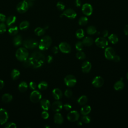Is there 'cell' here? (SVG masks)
I'll return each instance as SVG.
<instances>
[{
  "mask_svg": "<svg viewBox=\"0 0 128 128\" xmlns=\"http://www.w3.org/2000/svg\"><path fill=\"white\" fill-rule=\"evenodd\" d=\"M88 22V19L86 17H82L79 20V24L81 26H85Z\"/></svg>",
  "mask_w": 128,
  "mask_h": 128,
  "instance_id": "e575fe53",
  "label": "cell"
},
{
  "mask_svg": "<svg viewBox=\"0 0 128 128\" xmlns=\"http://www.w3.org/2000/svg\"><path fill=\"white\" fill-rule=\"evenodd\" d=\"M80 117V114L77 111H72L70 112L67 116L68 120L70 122L77 121Z\"/></svg>",
  "mask_w": 128,
  "mask_h": 128,
  "instance_id": "7c38bea8",
  "label": "cell"
},
{
  "mask_svg": "<svg viewBox=\"0 0 128 128\" xmlns=\"http://www.w3.org/2000/svg\"><path fill=\"white\" fill-rule=\"evenodd\" d=\"M83 44L82 43V42H78L76 44V45H75V47H76V50L78 51H82L83 50Z\"/></svg>",
  "mask_w": 128,
  "mask_h": 128,
  "instance_id": "ab89813d",
  "label": "cell"
},
{
  "mask_svg": "<svg viewBox=\"0 0 128 128\" xmlns=\"http://www.w3.org/2000/svg\"><path fill=\"white\" fill-rule=\"evenodd\" d=\"M53 57L52 56H48V57H47V62L48 63H51V62H52L53 61Z\"/></svg>",
  "mask_w": 128,
  "mask_h": 128,
  "instance_id": "db71d44e",
  "label": "cell"
},
{
  "mask_svg": "<svg viewBox=\"0 0 128 128\" xmlns=\"http://www.w3.org/2000/svg\"><path fill=\"white\" fill-rule=\"evenodd\" d=\"M76 57L79 60H84L86 56L84 52H83L82 51H80L77 53Z\"/></svg>",
  "mask_w": 128,
  "mask_h": 128,
  "instance_id": "74e56055",
  "label": "cell"
},
{
  "mask_svg": "<svg viewBox=\"0 0 128 128\" xmlns=\"http://www.w3.org/2000/svg\"><path fill=\"white\" fill-rule=\"evenodd\" d=\"M115 55L114 50L111 47H108L105 51V58L109 60H112Z\"/></svg>",
  "mask_w": 128,
  "mask_h": 128,
  "instance_id": "5bb4252c",
  "label": "cell"
},
{
  "mask_svg": "<svg viewBox=\"0 0 128 128\" xmlns=\"http://www.w3.org/2000/svg\"><path fill=\"white\" fill-rule=\"evenodd\" d=\"M83 45L87 47H90L93 44L94 40L91 37H86L82 41Z\"/></svg>",
  "mask_w": 128,
  "mask_h": 128,
  "instance_id": "44dd1931",
  "label": "cell"
},
{
  "mask_svg": "<svg viewBox=\"0 0 128 128\" xmlns=\"http://www.w3.org/2000/svg\"><path fill=\"white\" fill-rule=\"evenodd\" d=\"M92 68V65L89 61H85L83 63L82 65V71L85 73H89Z\"/></svg>",
  "mask_w": 128,
  "mask_h": 128,
  "instance_id": "e0dca14e",
  "label": "cell"
},
{
  "mask_svg": "<svg viewBox=\"0 0 128 128\" xmlns=\"http://www.w3.org/2000/svg\"><path fill=\"white\" fill-rule=\"evenodd\" d=\"M75 5L77 7H80L82 5V2L80 0H76L75 2Z\"/></svg>",
  "mask_w": 128,
  "mask_h": 128,
  "instance_id": "f907efd6",
  "label": "cell"
},
{
  "mask_svg": "<svg viewBox=\"0 0 128 128\" xmlns=\"http://www.w3.org/2000/svg\"><path fill=\"white\" fill-rule=\"evenodd\" d=\"M109 40L110 42L113 44H117L119 41V39L117 36L115 34H112L109 37Z\"/></svg>",
  "mask_w": 128,
  "mask_h": 128,
  "instance_id": "f1b7e54d",
  "label": "cell"
},
{
  "mask_svg": "<svg viewBox=\"0 0 128 128\" xmlns=\"http://www.w3.org/2000/svg\"><path fill=\"white\" fill-rule=\"evenodd\" d=\"M81 120L84 123L88 124L91 122V118L87 115H83V116L81 118Z\"/></svg>",
  "mask_w": 128,
  "mask_h": 128,
  "instance_id": "f35d334b",
  "label": "cell"
},
{
  "mask_svg": "<svg viewBox=\"0 0 128 128\" xmlns=\"http://www.w3.org/2000/svg\"><path fill=\"white\" fill-rule=\"evenodd\" d=\"M120 60H121V58H120V56H117V55H115V56L114 57V58H113L112 60L116 62H119L120 61Z\"/></svg>",
  "mask_w": 128,
  "mask_h": 128,
  "instance_id": "816d5d0a",
  "label": "cell"
},
{
  "mask_svg": "<svg viewBox=\"0 0 128 128\" xmlns=\"http://www.w3.org/2000/svg\"><path fill=\"white\" fill-rule=\"evenodd\" d=\"M5 127L6 128H17V126L14 123L10 122V123H7Z\"/></svg>",
  "mask_w": 128,
  "mask_h": 128,
  "instance_id": "ee69618b",
  "label": "cell"
},
{
  "mask_svg": "<svg viewBox=\"0 0 128 128\" xmlns=\"http://www.w3.org/2000/svg\"><path fill=\"white\" fill-rule=\"evenodd\" d=\"M38 87L40 90L43 91V90H45L47 89V88L48 87V85L46 82L43 81L39 84Z\"/></svg>",
  "mask_w": 128,
  "mask_h": 128,
  "instance_id": "d590c367",
  "label": "cell"
},
{
  "mask_svg": "<svg viewBox=\"0 0 128 128\" xmlns=\"http://www.w3.org/2000/svg\"><path fill=\"white\" fill-rule=\"evenodd\" d=\"M77 124H78V126H82V123L81 121H78Z\"/></svg>",
  "mask_w": 128,
  "mask_h": 128,
  "instance_id": "680465c9",
  "label": "cell"
},
{
  "mask_svg": "<svg viewBox=\"0 0 128 128\" xmlns=\"http://www.w3.org/2000/svg\"><path fill=\"white\" fill-rule=\"evenodd\" d=\"M54 121L57 124H62L64 122V118L62 115L59 113H56L54 116Z\"/></svg>",
  "mask_w": 128,
  "mask_h": 128,
  "instance_id": "ffe728a7",
  "label": "cell"
},
{
  "mask_svg": "<svg viewBox=\"0 0 128 128\" xmlns=\"http://www.w3.org/2000/svg\"><path fill=\"white\" fill-rule=\"evenodd\" d=\"M45 127H46V128H50L49 126H46Z\"/></svg>",
  "mask_w": 128,
  "mask_h": 128,
  "instance_id": "94428289",
  "label": "cell"
},
{
  "mask_svg": "<svg viewBox=\"0 0 128 128\" xmlns=\"http://www.w3.org/2000/svg\"><path fill=\"white\" fill-rule=\"evenodd\" d=\"M127 79H128V72L127 74Z\"/></svg>",
  "mask_w": 128,
  "mask_h": 128,
  "instance_id": "91938a15",
  "label": "cell"
},
{
  "mask_svg": "<svg viewBox=\"0 0 128 128\" xmlns=\"http://www.w3.org/2000/svg\"><path fill=\"white\" fill-rule=\"evenodd\" d=\"M41 98L42 94L39 91L37 90H34L33 92H32L30 96L31 101L34 103H37L39 102L41 100Z\"/></svg>",
  "mask_w": 128,
  "mask_h": 128,
  "instance_id": "8992f818",
  "label": "cell"
},
{
  "mask_svg": "<svg viewBox=\"0 0 128 128\" xmlns=\"http://www.w3.org/2000/svg\"><path fill=\"white\" fill-rule=\"evenodd\" d=\"M65 16L70 19H74L77 17L76 12L72 9H68L64 11L61 17Z\"/></svg>",
  "mask_w": 128,
  "mask_h": 128,
  "instance_id": "30bf717a",
  "label": "cell"
},
{
  "mask_svg": "<svg viewBox=\"0 0 128 128\" xmlns=\"http://www.w3.org/2000/svg\"><path fill=\"white\" fill-rule=\"evenodd\" d=\"M29 1H35V0H29Z\"/></svg>",
  "mask_w": 128,
  "mask_h": 128,
  "instance_id": "6125c7cd",
  "label": "cell"
},
{
  "mask_svg": "<svg viewBox=\"0 0 128 128\" xmlns=\"http://www.w3.org/2000/svg\"><path fill=\"white\" fill-rule=\"evenodd\" d=\"M22 43V38L21 36L18 35L16 36L13 40V44L15 46L18 47Z\"/></svg>",
  "mask_w": 128,
  "mask_h": 128,
  "instance_id": "cb8c5ba5",
  "label": "cell"
},
{
  "mask_svg": "<svg viewBox=\"0 0 128 128\" xmlns=\"http://www.w3.org/2000/svg\"><path fill=\"white\" fill-rule=\"evenodd\" d=\"M124 33L126 35L128 36V25H126L125 28H124Z\"/></svg>",
  "mask_w": 128,
  "mask_h": 128,
  "instance_id": "11a10c76",
  "label": "cell"
},
{
  "mask_svg": "<svg viewBox=\"0 0 128 128\" xmlns=\"http://www.w3.org/2000/svg\"><path fill=\"white\" fill-rule=\"evenodd\" d=\"M125 85L124 82L122 80H120L117 81L114 85V89L116 91H120L124 88Z\"/></svg>",
  "mask_w": 128,
  "mask_h": 128,
  "instance_id": "7402d4cb",
  "label": "cell"
},
{
  "mask_svg": "<svg viewBox=\"0 0 128 128\" xmlns=\"http://www.w3.org/2000/svg\"><path fill=\"white\" fill-rule=\"evenodd\" d=\"M19 90L21 92H25L28 89V84L26 82H22L20 83L18 87Z\"/></svg>",
  "mask_w": 128,
  "mask_h": 128,
  "instance_id": "484cf974",
  "label": "cell"
},
{
  "mask_svg": "<svg viewBox=\"0 0 128 128\" xmlns=\"http://www.w3.org/2000/svg\"><path fill=\"white\" fill-rule=\"evenodd\" d=\"M30 26V23L28 21H23L20 25V29L21 30H26L29 28Z\"/></svg>",
  "mask_w": 128,
  "mask_h": 128,
  "instance_id": "d6a6232c",
  "label": "cell"
},
{
  "mask_svg": "<svg viewBox=\"0 0 128 128\" xmlns=\"http://www.w3.org/2000/svg\"><path fill=\"white\" fill-rule=\"evenodd\" d=\"M17 18L15 16H11L9 17L6 20V23L8 27L11 26L16 21Z\"/></svg>",
  "mask_w": 128,
  "mask_h": 128,
  "instance_id": "603a6c76",
  "label": "cell"
},
{
  "mask_svg": "<svg viewBox=\"0 0 128 128\" xmlns=\"http://www.w3.org/2000/svg\"><path fill=\"white\" fill-rule=\"evenodd\" d=\"M52 52H53V53L55 54H57V53H58V52H59V49H58V48L57 47H56V46L53 47V48H52Z\"/></svg>",
  "mask_w": 128,
  "mask_h": 128,
  "instance_id": "f5cc1de1",
  "label": "cell"
},
{
  "mask_svg": "<svg viewBox=\"0 0 128 128\" xmlns=\"http://www.w3.org/2000/svg\"><path fill=\"white\" fill-rule=\"evenodd\" d=\"M87 102H88V98L86 96H85V95L81 96L78 100V102L80 105H84L87 103Z\"/></svg>",
  "mask_w": 128,
  "mask_h": 128,
  "instance_id": "4dcf8cb0",
  "label": "cell"
},
{
  "mask_svg": "<svg viewBox=\"0 0 128 128\" xmlns=\"http://www.w3.org/2000/svg\"><path fill=\"white\" fill-rule=\"evenodd\" d=\"M7 30V27L4 23H0V34H3L6 32Z\"/></svg>",
  "mask_w": 128,
  "mask_h": 128,
  "instance_id": "60d3db41",
  "label": "cell"
},
{
  "mask_svg": "<svg viewBox=\"0 0 128 128\" xmlns=\"http://www.w3.org/2000/svg\"><path fill=\"white\" fill-rule=\"evenodd\" d=\"M18 28L16 26H13L10 28L8 30L9 34L11 36H15L18 33Z\"/></svg>",
  "mask_w": 128,
  "mask_h": 128,
  "instance_id": "f546056e",
  "label": "cell"
},
{
  "mask_svg": "<svg viewBox=\"0 0 128 128\" xmlns=\"http://www.w3.org/2000/svg\"><path fill=\"white\" fill-rule=\"evenodd\" d=\"M57 8L60 11H63L65 8V6L62 2H59L57 4Z\"/></svg>",
  "mask_w": 128,
  "mask_h": 128,
  "instance_id": "b9f144b4",
  "label": "cell"
},
{
  "mask_svg": "<svg viewBox=\"0 0 128 128\" xmlns=\"http://www.w3.org/2000/svg\"><path fill=\"white\" fill-rule=\"evenodd\" d=\"M62 103L61 101H57L53 103L52 106V110L55 112H58L60 111L63 108Z\"/></svg>",
  "mask_w": 128,
  "mask_h": 128,
  "instance_id": "2e32d148",
  "label": "cell"
},
{
  "mask_svg": "<svg viewBox=\"0 0 128 128\" xmlns=\"http://www.w3.org/2000/svg\"><path fill=\"white\" fill-rule=\"evenodd\" d=\"M108 35H109V33H108V31L107 30H104L102 32V35L104 38L107 37V36H108Z\"/></svg>",
  "mask_w": 128,
  "mask_h": 128,
  "instance_id": "9f6ffc18",
  "label": "cell"
},
{
  "mask_svg": "<svg viewBox=\"0 0 128 128\" xmlns=\"http://www.w3.org/2000/svg\"><path fill=\"white\" fill-rule=\"evenodd\" d=\"M6 20V16L3 14H0V22H4Z\"/></svg>",
  "mask_w": 128,
  "mask_h": 128,
  "instance_id": "c3c4849f",
  "label": "cell"
},
{
  "mask_svg": "<svg viewBox=\"0 0 128 128\" xmlns=\"http://www.w3.org/2000/svg\"><path fill=\"white\" fill-rule=\"evenodd\" d=\"M82 11L83 13L85 15L87 16H90L92 14L93 9L91 4L88 3H86L82 6Z\"/></svg>",
  "mask_w": 128,
  "mask_h": 128,
  "instance_id": "52a82bcc",
  "label": "cell"
},
{
  "mask_svg": "<svg viewBox=\"0 0 128 128\" xmlns=\"http://www.w3.org/2000/svg\"><path fill=\"white\" fill-rule=\"evenodd\" d=\"M29 8L28 3L26 1H23L19 3L17 6V10L20 13H24L26 12Z\"/></svg>",
  "mask_w": 128,
  "mask_h": 128,
  "instance_id": "9c48e42d",
  "label": "cell"
},
{
  "mask_svg": "<svg viewBox=\"0 0 128 128\" xmlns=\"http://www.w3.org/2000/svg\"><path fill=\"white\" fill-rule=\"evenodd\" d=\"M4 87V82L3 80H0V89H2Z\"/></svg>",
  "mask_w": 128,
  "mask_h": 128,
  "instance_id": "6f0895ef",
  "label": "cell"
},
{
  "mask_svg": "<svg viewBox=\"0 0 128 128\" xmlns=\"http://www.w3.org/2000/svg\"><path fill=\"white\" fill-rule=\"evenodd\" d=\"M96 45L100 48H105L108 45V41L104 37H99L95 40Z\"/></svg>",
  "mask_w": 128,
  "mask_h": 128,
  "instance_id": "8fae6325",
  "label": "cell"
},
{
  "mask_svg": "<svg viewBox=\"0 0 128 128\" xmlns=\"http://www.w3.org/2000/svg\"><path fill=\"white\" fill-rule=\"evenodd\" d=\"M59 48L61 52L63 53L68 54L71 51V46L69 44L66 42L61 43L59 45Z\"/></svg>",
  "mask_w": 128,
  "mask_h": 128,
  "instance_id": "4fadbf2b",
  "label": "cell"
},
{
  "mask_svg": "<svg viewBox=\"0 0 128 128\" xmlns=\"http://www.w3.org/2000/svg\"><path fill=\"white\" fill-rule=\"evenodd\" d=\"M42 117L44 119H47L49 117V113L46 111H44L42 113Z\"/></svg>",
  "mask_w": 128,
  "mask_h": 128,
  "instance_id": "7dc6e473",
  "label": "cell"
},
{
  "mask_svg": "<svg viewBox=\"0 0 128 128\" xmlns=\"http://www.w3.org/2000/svg\"><path fill=\"white\" fill-rule=\"evenodd\" d=\"M91 111V107L90 106H85L82 108L81 110V113L83 115H87Z\"/></svg>",
  "mask_w": 128,
  "mask_h": 128,
  "instance_id": "d4e9b609",
  "label": "cell"
},
{
  "mask_svg": "<svg viewBox=\"0 0 128 128\" xmlns=\"http://www.w3.org/2000/svg\"><path fill=\"white\" fill-rule=\"evenodd\" d=\"M2 99L5 103H9L13 100V96L10 94H5L3 95Z\"/></svg>",
  "mask_w": 128,
  "mask_h": 128,
  "instance_id": "4316f807",
  "label": "cell"
},
{
  "mask_svg": "<svg viewBox=\"0 0 128 128\" xmlns=\"http://www.w3.org/2000/svg\"><path fill=\"white\" fill-rule=\"evenodd\" d=\"M87 34L90 35H94L97 33V29L95 27L93 26H90L87 28Z\"/></svg>",
  "mask_w": 128,
  "mask_h": 128,
  "instance_id": "1f68e13d",
  "label": "cell"
},
{
  "mask_svg": "<svg viewBox=\"0 0 128 128\" xmlns=\"http://www.w3.org/2000/svg\"><path fill=\"white\" fill-rule=\"evenodd\" d=\"M20 75V71L17 69H14L11 72V77L14 80H17Z\"/></svg>",
  "mask_w": 128,
  "mask_h": 128,
  "instance_id": "83f0119b",
  "label": "cell"
},
{
  "mask_svg": "<svg viewBox=\"0 0 128 128\" xmlns=\"http://www.w3.org/2000/svg\"><path fill=\"white\" fill-rule=\"evenodd\" d=\"M64 107L65 109L67 111H69L72 109V106L69 104H66L64 105Z\"/></svg>",
  "mask_w": 128,
  "mask_h": 128,
  "instance_id": "681fc988",
  "label": "cell"
},
{
  "mask_svg": "<svg viewBox=\"0 0 128 128\" xmlns=\"http://www.w3.org/2000/svg\"><path fill=\"white\" fill-rule=\"evenodd\" d=\"M28 56L29 53L26 48H20L16 51V57L19 61L24 62L28 58Z\"/></svg>",
  "mask_w": 128,
  "mask_h": 128,
  "instance_id": "3957f363",
  "label": "cell"
},
{
  "mask_svg": "<svg viewBox=\"0 0 128 128\" xmlns=\"http://www.w3.org/2000/svg\"><path fill=\"white\" fill-rule=\"evenodd\" d=\"M40 105L41 108L45 111H48L51 106L50 101L47 99L42 100L40 102Z\"/></svg>",
  "mask_w": 128,
  "mask_h": 128,
  "instance_id": "d6986e66",
  "label": "cell"
},
{
  "mask_svg": "<svg viewBox=\"0 0 128 128\" xmlns=\"http://www.w3.org/2000/svg\"><path fill=\"white\" fill-rule=\"evenodd\" d=\"M29 87L31 89L35 90L37 88V84L36 83H35L34 82H31L29 84Z\"/></svg>",
  "mask_w": 128,
  "mask_h": 128,
  "instance_id": "bcb514c9",
  "label": "cell"
},
{
  "mask_svg": "<svg viewBox=\"0 0 128 128\" xmlns=\"http://www.w3.org/2000/svg\"><path fill=\"white\" fill-rule=\"evenodd\" d=\"M32 66L34 68H39L43 66L45 61V58L44 55L40 52H34L30 57Z\"/></svg>",
  "mask_w": 128,
  "mask_h": 128,
  "instance_id": "6da1fadb",
  "label": "cell"
},
{
  "mask_svg": "<svg viewBox=\"0 0 128 128\" xmlns=\"http://www.w3.org/2000/svg\"><path fill=\"white\" fill-rule=\"evenodd\" d=\"M53 96L56 100H59L63 97V93L61 90L58 88H56L53 90L52 92Z\"/></svg>",
  "mask_w": 128,
  "mask_h": 128,
  "instance_id": "ac0fdd59",
  "label": "cell"
},
{
  "mask_svg": "<svg viewBox=\"0 0 128 128\" xmlns=\"http://www.w3.org/2000/svg\"><path fill=\"white\" fill-rule=\"evenodd\" d=\"M64 82L65 84L68 87H72L76 85L77 83V80L75 77L73 75H69L65 78Z\"/></svg>",
  "mask_w": 128,
  "mask_h": 128,
  "instance_id": "277c9868",
  "label": "cell"
},
{
  "mask_svg": "<svg viewBox=\"0 0 128 128\" xmlns=\"http://www.w3.org/2000/svg\"><path fill=\"white\" fill-rule=\"evenodd\" d=\"M35 33L38 36H41L44 35L45 33V30L41 27H38L35 30Z\"/></svg>",
  "mask_w": 128,
  "mask_h": 128,
  "instance_id": "836d02e7",
  "label": "cell"
},
{
  "mask_svg": "<svg viewBox=\"0 0 128 128\" xmlns=\"http://www.w3.org/2000/svg\"><path fill=\"white\" fill-rule=\"evenodd\" d=\"M9 115L7 111L4 109H0V125L5 124L8 121Z\"/></svg>",
  "mask_w": 128,
  "mask_h": 128,
  "instance_id": "ba28073f",
  "label": "cell"
},
{
  "mask_svg": "<svg viewBox=\"0 0 128 128\" xmlns=\"http://www.w3.org/2000/svg\"><path fill=\"white\" fill-rule=\"evenodd\" d=\"M72 95H73V92L70 89L67 90L65 92V96L67 98H70L72 96Z\"/></svg>",
  "mask_w": 128,
  "mask_h": 128,
  "instance_id": "f6af8a7d",
  "label": "cell"
},
{
  "mask_svg": "<svg viewBox=\"0 0 128 128\" xmlns=\"http://www.w3.org/2000/svg\"><path fill=\"white\" fill-rule=\"evenodd\" d=\"M23 45L27 49H33L37 47L38 43L34 39H28L24 42Z\"/></svg>",
  "mask_w": 128,
  "mask_h": 128,
  "instance_id": "5b68a950",
  "label": "cell"
},
{
  "mask_svg": "<svg viewBox=\"0 0 128 128\" xmlns=\"http://www.w3.org/2000/svg\"><path fill=\"white\" fill-rule=\"evenodd\" d=\"M76 37L79 39H81L82 38H83L85 36V33L84 30L82 29L78 30L76 33Z\"/></svg>",
  "mask_w": 128,
  "mask_h": 128,
  "instance_id": "8d00e7d4",
  "label": "cell"
},
{
  "mask_svg": "<svg viewBox=\"0 0 128 128\" xmlns=\"http://www.w3.org/2000/svg\"><path fill=\"white\" fill-rule=\"evenodd\" d=\"M52 42V40L50 36H47L43 37L39 44V49L41 51H46L48 50L51 46Z\"/></svg>",
  "mask_w": 128,
  "mask_h": 128,
  "instance_id": "7a4b0ae2",
  "label": "cell"
},
{
  "mask_svg": "<svg viewBox=\"0 0 128 128\" xmlns=\"http://www.w3.org/2000/svg\"><path fill=\"white\" fill-rule=\"evenodd\" d=\"M23 66L25 67V68H29L32 66L31 64V62L30 61V59L28 58L27 60H26L25 61H24V63H23Z\"/></svg>",
  "mask_w": 128,
  "mask_h": 128,
  "instance_id": "7bdbcfd3",
  "label": "cell"
},
{
  "mask_svg": "<svg viewBox=\"0 0 128 128\" xmlns=\"http://www.w3.org/2000/svg\"><path fill=\"white\" fill-rule=\"evenodd\" d=\"M104 83V79L100 76L96 77L92 81V85L96 88L101 87Z\"/></svg>",
  "mask_w": 128,
  "mask_h": 128,
  "instance_id": "9a60e30c",
  "label": "cell"
}]
</instances>
